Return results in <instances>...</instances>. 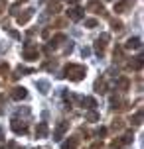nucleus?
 Masks as SVG:
<instances>
[{"mask_svg": "<svg viewBox=\"0 0 144 149\" xmlns=\"http://www.w3.org/2000/svg\"><path fill=\"white\" fill-rule=\"evenodd\" d=\"M10 130H12L16 135L28 134V122H24V120H20V118H12L10 120Z\"/></svg>", "mask_w": 144, "mask_h": 149, "instance_id": "obj_2", "label": "nucleus"}, {"mask_svg": "<svg viewBox=\"0 0 144 149\" xmlns=\"http://www.w3.org/2000/svg\"><path fill=\"white\" fill-rule=\"evenodd\" d=\"M28 96V90L24 88V86H16V88H12V92H10V98L12 100H24V98Z\"/></svg>", "mask_w": 144, "mask_h": 149, "instance_id": "obj_8", "label": "nucleus"}, {"mask_svg": "<svg viewBox=\"0 0 144 149\" xmlns=\"http://www.w3.org/2000/svg\"><path fill=\"white\" fill-rule=\"evenodd\" d=\"M97 135H99V137L107 135V130H105V127H99V130H97Z\"/></svg>", "mask_w": 144, "mask_h": 149, "instance_id": "obj_27", "label": "nucleus"}, {"mask_svg": "<svg viewBox=\"0 0 144 149\" xmlns=\"http://www.w3.org/2000/svg\"><path fill=\"white\" fill-rule=\"evenodd\" d=\"M81 55H83V57H89V55H91V47H83V49H81Z\"/></svg>", "mask_w": 144, "mask_h": 149, "instance_id": "obj_24", "label": "nucleus"}, {"mask_svg": "<svg viewBox=\"0 0 144 149\" xmlns=\"http://www.w3.org/2000/svg\"><path fill=\"white\" fill-rule=\"evenodd\" d=\"M85 120L95 124V122H99V120H101V116H99V112H95V110H87V112H85Z\"/></svg>", "mask_w": 144, "mask_h": 149, "instance_id": "obj_17", "label": "nucleus"}, {"mask_svg": "<svg viewBox=\"0 0 144 149\" xmlns=\"http://www.w3.org/2000/svg\"><path fill=\"white\" fill-rule=\"evenodd\" d=\"M142 47V39L140 37H128L126 43H124V49H140Z\"/></svg>", "mask_w": 144, "mask_h": 149, "instance_id": "obj_11", "label": "nucleus"}, {"mask_svg": "<svg viewBox=\"0 0 144 149\" xmlns=\"http://www.w3.org/2000/svg\"><path fill=\"white\" fill-rule=\"evenodd\" d=\"M85 74H87V67L85 65H79V63H67L65 67H63V74L59 77H65L69 81L73 82H79L85 79Z\"/></svg>", "mask_w": 144, "mask_h": 149, "instance_id": "obj_1", "label": "nucleus"}, {"mask_svg": "<svg viewBox=\"0 0 144 149\" xmlns=\"http://www.w3.org/2000/svg\"><path fill=\"white\" fill-rule=\"evenodd\" d=\"M97 26H99V22L95 20V18H89V20H85V28H89V30H91V28H97Z\"/></svg>", "mask_w": 144, "mask_h": 149, "instance_id": "obj_21", "label": "nucleus"}, {"mask_svg": "<svg viewBox=\"0 0 144 149\" xmlns=\"http://www.w3.org/2000/svg\"><path fill=\"white\" fill-rule=\"evenodd\" d=\"M119 104H122L121 100H119L116 96H111V108H113V110H116V108H119Z\"/></svg>", "mask_w": 144, "mask_h": 149, "instance_id": "obj_23", "label": "nucleus"}, {"mask_svg": "<svg viewBox=\"0 0 144 149\" xmlns=\"http://www.w3.org/2000/svg\"><path fill=\"white\" fill-rule=\"evenodd\" d=\"M132 4H134V0H121V2H116V4H114V12L122 14V12H126Z\"/></svg>", "mask_w": 144, "mask_h": 149, "instance_id": "obj_10", "label": "nucleus"}, {"mask_svg": "<svg viewBox=\"0 0 144 149\" xmlns=\"http://www.w3.org/2000/svg\"><path fill=\"white\" fill-rule=\"evenodd\" d=\"M67 130H69V122H59L57 127H55V132H53V139L55 141H61V137H63V134Z\"/></svg>", "mask_w": 144, "mask_h": 149, "instance_id": "obj_6", "label": "nucleus"}, {"mask_svg": "<svg viewBox=\"0 0 144 149\" xmlns=\"http://www.w3.org/2000/svg\"><path fill=\"white\" fill-rule=\"evenodd\" d=\"M61 41H65V36H63V33H57V36L53 37V39H52V41H49V43H47L46 51L49 53V51H52V49H57V45H59Z\"/></svg>", "mask_w": 144, "mask_h": 149, "instance_id": "obj_12", "label": "nucleus"}, {"mask_svg": "<svg viewBox=\"0 0 144 149\" xmlns=\"http://www.w3.org/2000/svg\"><path fill=\"white\" fill-rule=\"evenodd\" d=\"M130 122H132V126H140V124H142V112L138 110L136 114H134V116L130 118Z\"/></svg>", "mask_w": 144, "mask_h": 149, "instance_id": "obj_19", "label": "nucleus"}, {"mask_svg": "<svg viewBox=\"0 0 144 149\" xmlns=\"http://www.w3.org/2000/svg\"><path fill=\"white\" fill-rule=\"evenodd\" d=\"M65 2H69V4H77L79 0H65Z\"/></svg>", "mask_w": 144, "mask_h": 149, "instance_id": "obj_28", "label": "nucleus"}, {"mask_svg": "<svg viewBox=\"0 0 144 149\" xmlns=\"http://www.w3.org/2000/svg\"><path fill=\"white\" fill-rule=\"evenodd\" d=\"M49 135V127H47L46 122H40L38 127H36V137H40V139H44V137H47Z\"/></svg>", "mask_w": 144, "mask_h": 149, "instance_id": "obj_9", "label": "nucleus"}, {"mask_svg": "<svg viewBox=\"0 0 144 149\" xmlns=\"http://www.w3.org/2000/svg\"><path fill=\"white\" fill-rule=\"evenodd\" d=\"M0 139H2V127H0Z\"/></svg>", "mask_w": 144, "mask_h": 149, "instance_id": "obj_30", "label": "nucleus"}, {"mask_svg": "<svg viewBox=\"0 0 144 149\" xmlns=\"http://www.w3.org/2000/svg\"><path fill=\"white\" fill-rule=\"evenodd\" d=\"M81 104H83L87 110H95L97 100H95V98H91V96H85V98H81Z\"/></svg>", "mask_w": 144, "mask_h": 149, "instance_id": "obj_16", "label": "nucleus"}, {"mask_svg": "<svg viewBox=\"0 0 144 149\" xmlns=\"http://www.w3.org/2000/svg\"><path fill=\"white\" fill-rule=\"evenodd\" d=\"M38 55H40V51H38V47H36L34 43H30V41H26V43H24L22 57L26 61H36V59H38Z\"/></svg>", "mask_w": 144, "mask_h": 149, "instance_id": "obj_3", "label": "nucleus"}, {"mask_svg": "<svg viewBox=\"0 0 144 149\" xmlns=\"http://www.w3.org/2000/svg\"><path fill=\"white\" fill-rule=\"evenodd\" d=\"M95 92H99V94H105L107 92V81L105 79H97L95 81Z\"/></svg>", "mask_w": 144, "mask_h": 149, "instance_id": "obj_15", "label": "nucleus"}, {"mask_svg": "<svg viewBox=\"0 0 144 149\" xmlns=\"http://www.w3.org/2000/svg\"><path fill=\"white\" fill-rule=\"evenodd\" d=\"M128 79H124V77H121V79H119V81H116V88L119 90H126L128 88Z\"/></svg>", "mask_w": 144, "mask_h": 149, "instance_id": "obj_18", "label": "nucleus"}, {"mask_svg": "<svg viewBox=\"0 0 144 149\" xmlns=\"http://www.w3.org/2000/svg\"><path fill=\"white\" fill-rule=\"evenodd\" d=\"M34 16V8H26L22 14H18L16 16V22L20 24V26H24V24H28L30 22V18Z\"/></svg>", "mask_w": 144, "mask_h": 149, "instance_id": "obj_7", "label": "nucleus"}, {"mask_svg": "<svg viewBox=\"0 0 144 149\" xmlns=\"http://www.w3.org/2000/svg\"><path fill=\"white\" fill-rule=\"evenodd\" d=\"M67 18H69V20H73V22H79V20H83V18H85V10H83V8H79V6L69 8V10H67Z\"/></svg>", "mask_w": 144, "mask_h": 149, "instance_id": "obj_5", "label": "nucleus"}, {"mask_svg": "<svg viewBox=\"0 0 144 149\" xmlns=\"http://www.w3.org/2000/svg\"><path fill=\"white\" fill-rule=\"evenodd\" d=\"M87 10L89 12H95V14H101V16H107V10L101 4V0H89L87 2Z\"/></svg>", "mask_w": 144, "mask_h": 149, "instance_id": "obj_4", "label": "nucleus"}, {"mask_svg": "<svg viewBox=\"0 0 144 149\" xmlns=\"http://www.w3.org/2000/svg\"><path fill=\"white\" fill-rule=\"evenodd\" d=\"M142 63H144V57L142 55H136V57H132V61L128 63V67L134 69V71H140V69H142Z\"/></svg>", "mask_w": 144, "mask_h": 149, "instance_id": "obj_13", "label": "nucleus"}, {"mask_svg": "<svg viewBox=\"0 0 144 149\" xmlns=\"http://www.w3.org/2000/svg\"><path fill=\"white\" fill-rule=\"evenodd\" d=\"M111 26H113L114 31H121L122 30V22H121V20H111Z\"/></svg>", "mask_w": 144, "mask_h": 149, "instance_id": "obj_22", "label": "nucleus"}, {"mask_svg": "<svg viewBox=\"0 0 144 149\" xmlns=\"http://www.w3.org/2000/svg\"><path fill=\"white\" fill-rule=\"evenodd\" d=\"M77 145H79V137H69L61 143V149H75Z\"/></svg>", "mask_w": 144, "mask_h": 149, "instance_id": "obj_14", "label": "nucleus"}, {"mask_svg": "<svg viewBox=\"0 0 144 149\" xmlns=\"http://www.w3.org/2000/svg\"><path fill=\"white\" fill-rule=\"evenodd\" d=\"M8 71H10V67H8V65H0V73L4 74V77L8 74Z\"/></svg>", "mask_w": 144, "mask_h": 149, "instance_id": "obj_26", "label": "nucleus"}, {"mask_svg": "<svg viewBox=\"0 0 144 149\" xmlns=\"http://www.w3.org/2000/svg\"><path fill=\"white\" fill-rule=\"evenodd\" d=\"M122 127V120H114V124H113V130H121Z\"/></svg>", "mask_w": 144, "mask_h": 149, "instance_id": "obj_25", "label": "nucleus"}, {"mask_svg": "<svg viewBox=\"0 0 144 149\" xmlns=\"http://www.w3.org/2000/svg\"><path fill=\"white\" fill-rule=\"evenodd\" d=\"M36 84H38V88H40V92H42V94H46L47 88H49V82H47V81H38Z\"/></svg>", "mask_w": 144, "mask_h": 149, "instance_id": "obj_20", "label": "nucleus"}, {"mask_svg": "<svg viewBox=\"0 0 144 149\" xmlns=\"http://www.w3.org/2000/svg\"><path fill=\"white\" fill-rule=\"evenodd\" d=\"M0 10H4V0H0Z\"/></svg>", "mask_w": 144, "mask_h": 149, "instance_id": "obj_29", "label": "nucleus"}]
</instances>
